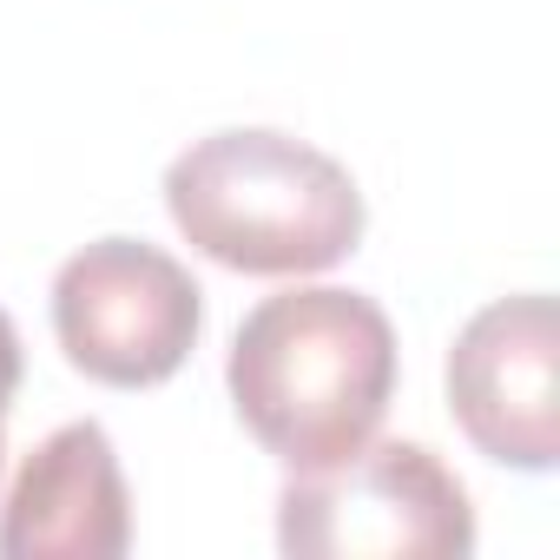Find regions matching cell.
I'll return each instance as SVG.
<instances>
[{
    "mask_svg": "<svg viewBox=\"0 0 560 560\" xmlns=\"http://www.w3.org/2000/svg\"><path fill=\"white\" fill-rule=\"evenodd\" d=\"M165 211L191 250L244 277H311L363 244L357 178L291 132H211L165 165Z\"/></svg>",
    "mask_w": 560,
    "mask_h": 560,
    "instance_id": "obj_2",
    "label": "cell"
},
{
    "mask_svg": "<svg viewBox=\"0 0 560 560\" xmlns=\"http://www.w3.org/2000/svg\"><path fill=\"white\" fill-rule=\"evenodd\" d=\"M198 330L205 291L145 237H100L54 277V337L67 363L106 389H152L178 376Z\"/></svg>",
    "mask_w": 560,
    "mask_h": 560,
    "instance_id": "obj_4",
    "label": "cell"
},
{
    "mask_svg": "<svg viewBox=\"0 0 560 560\" xmlns=\"http://www.w3.org/2000/svg\"><path fill=\"white\" fill-rule=\"evenodd\" d=\"M14 389H21V330H14L8 311H0V435H8V402H14Z\"/></svg>",
    "mask_w": 560,
    "mask_h": 560,
    "instance_id": "obj_7",
    "label": "cell"
},
{
    "mask_svg": "<svg viewBox=\"0 0 560 560\" xmlns=\"http://www.w3.org/2000/svg\"><path fill=\"white\" fill-rule=\"evenodd\" d=\"M132 547V494L100 422L54 429L0 501L8 560H119Z\"/></svg>",
    "mask_w": 560,
    "mask_h": 560,
    "instance_id": "obj_6",
    "label": "cell"
},
{
    "mask_svg": "<svg viewBox=\"0 0 560 560\" xmlns=\"http://www.w3.org/2000/svg\"><path fill=\"white\" fill-rule=\"evenodd\" d=\"M448 409L462 435L521 475L560 462V317L547 291L475 311L448 350Z\"/></svg>",
    "mask_w": 560,
    "mask_h": 560,
    "instance_id": "obj_5",
    "label": "cell"
},
{
    "mask_svg": "<svg viewBox=\"0 0 560 560\" xmlns=\"http://www.w3.org/2000/svg\"><path fill=\"white\" fill-rule=\"evenodd\" d=\"M224 383L257 448L311 475L376 442L396 396V330L363 291H277L237 324Z\"/></svg>",
    "mask_w": 560,
    "mask_h": 560,
    "instance_id": "obj_1",
    "label": "cell"
},
{
    "mask_svg": "<svg viewBox=\"0 0 560 560\" xmlns=\"http://www.w3.org/2000/svg\"><path fill=\"white\" fill-rule=\"evenodd\" d=\"M277 547L298 560H462L475 553V508L435 448L363 442L330 468L291 475L277 494Z\"/></svg>",
    "mask_w": 560,
    "mask_h": 560,
    "instance_id": "obj_3",
    "label": "cell"
}]
</instances>
